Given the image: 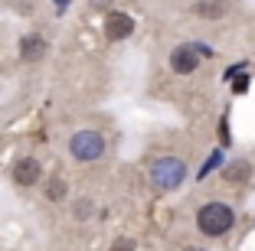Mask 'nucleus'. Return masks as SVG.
Listing matches in <instances>:
<instances>
[{
  "label": "nucleus",
  "mask_w": 255,
  "mask_h": 251,
  "mask_svg": "<svg viewBox=\"0 0 255 251\" xmlns=\"http://www.w3.org/2000/svg\"><path fill=\"white\" fill-rule=\"evenodd\" d=\"M39 176H43V167H39L36 157H23V160L13 163V179L20 186H33L39 183Z\"/></svg>",
  "instance_id": "39448f33"
},
{
  "label": "nucleus",
  "mask_w": 255,
  "mask_h": 251,
  "mask_svg": "<svg viewBox=\"0 0 255 251\" xmlns=\"http://www.w3.org/2000/svg\"><path fill=\"white\" fill-rule=\"evenodd\" d=\"M72 212H75V219H89V215L95 212V202H92V199H79Z\"/></svg>",
  "instance_id": "9b49d317"
},
{
  "label": "nucleus",
  "mask_w": 255,
  "mask_h": 251,
  "mask_svg": "<svg viewBox=\"0 0 255 251\" xmlns=\"http://www.w3.org/2000/svg\"><path fill=\"white\" fill-rule=\"evenodd\" d=\"M134 33V20L128 13H108L105 20V36L112 39V43H118V39H128Z\"/></svg>",
  "instance_id": "423d86ee"
},
{
  "label": "nucleus",
  "mask_w": 255,
  "mask_h": 251,
  "mask_svg": "<svg viewBox=\"0 0 255 251\" xmlns=\"http://www.w3.org/2000/svg\"><path fill=\"white\" fill-rule=\"evenodd\" d=\"M43 56H46V43L39 36H26L20 43V59L23 62H39Z\"/></svg>",
  "instance_id": "6e6552de"
},
{
  "label": "nucleus",
  "mask_w": 255,
  "mask_h": 251,
  "mask_svg": "<svg viewBox=\"0 0 255 251\" xmlns=\"http://www.w3.org/2000/svg\"><path fill=\"white\" fill-rule=\"evenodd\" d=\"M226 10H229L226 0H196L193 3V16H200V20H223Z\"/></svg>",
  "instance_id": "0eeeda50"
},
{
  "label": "nucleus",
  "mask_w": 255,
  "mask_h": 251,
  "mask_svg": "<svg viewBox=\"0 0 255 251\" xmlns=\"http://www.w3.org/2000/svg\"><path fill=\"white\" fill-rule=\"evenodd\" d=\"M69 150H72L75 160L92 163V160H98V157L105 154V137H102L98 131H79V134H72Z\"/></svg>",
  "instance_id": "7ed1b4c3"
},
{
  "label": "nucleus",
  "mask_w": 255,
  "mask_h": 251,
  "mask_svg": "<svg viewBox=\"0 0 255 251\" xmlns=\"http://www.w3.org/2000/svg\"><path fill=\"white\" fill-rule=\"evenodd\" d=\"M170 69L177 75H190L200 69V56H196L193 46H177V49L170 52Z\"/></svg>",
  "instance_id": "20e7f679"
},
{
  "label": "nucleus",
  "mask_w": 255,
  "mask_h": 251,
  "mask_svg": "<svg viewBox=\"0 0 255 251\" xmlns=\"http://www.w3.org/2000/svg\"><path fill=\"white\" fill-rule=\"evenodd\" d=\"M183 251H203V248H193V245H190V248H183Z\"/></svg>",
  "instance_id": "ddd939ff"
},
{
  "label": "nucleus",
  "mask_w": 255,
  "mask_h": 251,
  "mask_svg": "<svg viewBox=\"0 0 255 251\" xmlns=\"http://www.w3.org/2000/svg\"><path fill=\"white\" fill-rule=\"evenodd\" d=\"M249 176H252V163L249 160H236V163H229V167L223 170V179L226 183H236V186L246 183Z\"/></svg>",
  "instance_id": "1a4fd4ad"
},
{
  "label": "nucleus",
  "mask_w": 255,
  "mask_h": 251,
  "mask_svg": "<svg viewBox=\"0 0 255 251\" xmlns=\"http://www.w3.org/2000/svg\"><path fill=\"white\" fill-rule=\"evenodd\" d=\"M236 225V212L226 202H206V206L196 212V229L206 238H219Z\"/></svg>",
  "instance_id": "f257e3e1"
},
{
  "label": "nucleus",
  "mask_w": 255,
  "mask_h": 251,
  "mask_svg": "<svg viewBox=\"0 0 255 251\" xmlns=\"http://www.w3.org/2000/svg\"><path fill=\"white\" fill-rule=\"evenodd\" d=\"M112 251H134V242H131V238H121V242H115Z\"/></svg>",
  "instance_id": "f8f14e48"
},
{
  "label": "nucleus",
  "mask_w": 255,
  "mask_h": 251,
  "mask_svg": "<svg viewBox=\"0 0 255 251\" xmlns=\"http://www.w3.org/2000/svg\"><path fill=\"white\" fill-rule=\"evenodd\" d=\"M66 196H69V183L62 176H53L49 183H46V199L49 202H62Z\"/></svg>",
  "instance_id": "9d476101"
},
{
  "label": "nucleus",
  "mask_w": 255,
  "mask_h": 251,
  "mask_svg": "<svg viewBox=\"0 0 255 251\" xmlns=\"http://www.w3.org/2000/svg\"><path fill=\"white\" fill-rule=\"evenodd\" d=\"M183 179H187V163L177 160V157H164L150 167V183L157 189H177Z\"/></svg>",
  "instance_id": "f03ea898"
}]
</instances>
